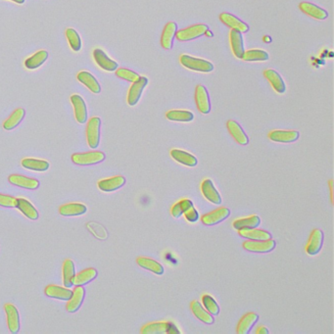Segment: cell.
Segmentation results:
<instances>
[{"mask_svg": "<svg viewBox=\"0 0 334 334\" xmlns=\"http://www.w3.org/2000/svg\"><path fill=\"white\" fill-rule=\"evenodd\" d=\"M179 62L183 67L199 73H211L214 71V65L212 62L187 54H182L179 57Z\"/></svg>", "mask_w": 334, "mask_h": 334, "instance_id": "cell-1", "label": "cell"}, {"mask_svg": "<svg viewBox=\"0 0 334 334\" xmlns=\"http://www.w3.org/2000/svg\"><path fill=\"white\" fill-rule=\"evenodd\" d=\"M105 160V154L101 151H89L75 153L72 155V162L79 166L96 165Z\"/></svg>", "mask_w": 334, "mask_h": 334, "instance_id": "cell-2", "label": "cell"}, {"mask_svg": "<svg viewBox=\"0 0 334 334\" xmlns=\"http://www.w3.org/2000/svg\"><path fill=\"white\" fill-rule=\"evenodd\" d=\"M142 334H180L177 327L171 322L152 323L141 329Z\"/></svg>", "mask_w": 334, "mask_h": 334, "instance_id": "cell-3", "label": "cell"}, {"mask_svg": "<svg viewBox=\"0 0 334 334\" xmlns=\"http://www.w3.org/2000/svg\"><path fill=\"white\" fill-rule=\"evenodd\" d=\"M101 120L98 117H92L88 120L86 126L87 144L91 149H96L100 142Z\"/></svg>", "mask_w": 334, "mask_h": 334, "instance_id": "cell-4", "label": "cell"}, {"mask_svg": "<svg viewBox=\"0 0 334 334\" xmlns=\"http://www.w3.org/2000/svg\"><path fill=\"white\" fill-rule=\"evenodd\" d=\"M276 246V242L273 239L267 240H246L243 242L242 247L249 252L253 253H269Z\"/></svg>", "mask_w": 334, "mask_h": 334, "instance_id": "cell-5", "label": "cell"}, {"mask_svg": "<svg viewBox=\"0 0 334 334\" xmlns=\"http://www.w3.org/2000/svg\"><path fill=\"white\" fill-rule=\"evenodd\" d=\"M209 31V27L204 24H197L190 26L188 28L182 29L180 31H177L175 34V37L178 41H190L193 39H196L202 35L206 34Z\"/></svg>", "mask_w": 334, "mask_h": 334, "instance_id": "cell-6", "label": "cell"}, {"mask_svg": "<svg viewBox=\"0 0 334 334\" xmlns=\"http://www.w3.org/2000/svg\"><path fill=\"white\" fill-rule=\"evenodd\" d=\"M4 311L6 314L7 327L9 332L13 334H18L21 328L20 315L18 309L13 304H5Z\"/></svg>", "mask_w": 334, "mask_h": 334, "instance_id": "cell-7", "label": "cell"}, {"mask_svg": "<svg viewBox=\"0 0 334 334\" xmlns=\"http://www.w3.org/2000/svg\"><path fill=\"white\" fill-rule=\"evenodd\" d=\"M231 216V211L227 207H221L217 210H214L201 218L202 223L205 226H216L225 220H227Z\"/></svg>", "mask_w": 334, "mask_h": 334, "instance_id": "cell-8", "label": "cell"}, {"mask_svg": "<svg viewBox=\"0 0 334 334\" xmlns=\"http://www.w3.org/2000/svg\"><path fill=\"white\" fill-rule=\"evenodd\" d=\"M149 80L146 77H140L136 82L133 83L128 93V104L135 106L140 100L144 88L147 86Z\"/></svg>", "mask_w": 334, "mask_h": 334, "instance_id": "cell-9", "label": "cell"}, {"mask_svg": "<svg viewBox=\"0 0 334 334\" xmlns=\"http://www.w3.org/2000/svg\"><path fill=\"white\" fill-rule=\"evenodd\" d=\"M324 239H325L324 233L321 230H319V229L314 230L310 235L308 244L306 246L307 254L310 255V256L318 255L323 248Z\"/></svg>", "mask_w": 334, "mask_h": 334, "instance_id": "cell-10", "label": "cell"}, {"mask_svg": "<svg viewBox=\"0 0 334 334\" xmlns=\"http://www.w3.org/2000/svg\"><path fill=\"white\" fill-rule=\"evenodd\" d=\"M70 100L74 107L77 122L80 124H85L87 122V108L84 98L79 94H74L71 96Z\"/></svg>", "mask_w": 334, "mask_h": 334, "instance_id": "cell-11", "label": "cell"}, {"mask_svg": "<svg viewBox=\"0 0 334 334\" xmlns=\"http://www.w3.org/2000/svg\"><path fill=\"white\" fill-rule=\"evenodd\" d=\"M195 102H196L197 109L202 114L207 115L211 112V100H210L209 92H208L207 88L202 84H199V85L196 86Z\"/></svg>", "mask_w": 334, "mask_h": 334, "instance_id": "cell-12", "label": "cell"}, {"mask_svg": "<svg viewBox=\"0 0 334 334\" xmlns=\"http://www.w3.org/2000/svg\"><path fill=\"white\" fill-rule=\"evenodd\" d=\"M299 8L303 13H305L306 15L316 19V20H320V21H324L326 19L329 18V13L327 10H325L324 8L311 3V2H301L299 4Z\"/></svg>", "mask_w": 334, "mask_h": 334, "instance_id": "cell-13", "label": "cell"}, {"mask_svg": "<svg viewBox=\"0 0 334 334\" xmlns=\"http://www.w3.org/2000/svg\"><path fill=\"white\" fill-rule=\"evenodd\" d=\"M8 180L11 184L29 190H35L39 186V181L33 177H28L22 174H11L8 177Z\"/></svg>", "mask_w": 334, "mask_h": 334, "instance_id": "cell-14", "label": "cell"}, {"mask_svg": "<svg viewBox=\"0 0 334 334\" xmlns=\"http://www.w3.org/2000/svg\"><path fill=\"white\" fill-rule=\"evenodd\" d=\"M201 191L203 196L212 204L216 205L222 204V196L210 178L203 180L201 184Z\"/></svg>", "mask_w": 334, "mask_h": 334, "instance_id": "cell-15", "label": "cell"}, {"mask_svg": "<svg viewBox=\"0 0 334 334\" xmlns=\"http://www.w3.org/2000/svg\"><path fill=\"white\" fill-rule=\"evenodd\" d=\"M84 296H85V290L84 286L76 285V287L73 290V295L68 300L67 305H66V310L68 313L73 314L79 311L84 301Z\"/></svg>", "mask_w": 334, "mask_h": 334, "instance_id": "cell-16", "label": "cell"}, {"mask_svg": "<svg viewBox=\"0 0 334 334\" xmlns=\"http://www.w3.org/2000/svg\"><path fill=\"white\" fill-rule=\"evenodd\" d=\"M92 56H93L95 63L104 71L114 72L118 69V66H119L118 63L112 60L100 48L94 49Z\"/></svg>", "mask_w": 334, "mask_h": 334, "instance_id": "cell-17", "label": "cell"}, {"mask_svg": "<svg viewBox=\"0 0 334 334\" xmlns=\"http://www.w3.org/2000/svg\"><path fill=\"white\" fill-rule=\"evenodd\" d=\"M125 183H126V178L123 175H116V176H112L109 178L101 179L98 181L97 186L101 191L113 192L123 187Z\"/></svg>", "mask_w": 334, "mask_h": 334, "instance_id": "cell-18", "label": "cell"}, {"mask_svg": "<svg viewBox=\"0 0 334 334\" xmlns=\"http://www.w3.org/2000/svg\"><path fill=\"white\" fill-rule=\"evenodd\" d=\"M220 20L222 21L223 24H225L226 26H228L232 30H236V31L240 32L241 34L247 33L249 31V26L233 14L222 13L220 15Z\"/></svg>", "mask_w": 334, "mask_h": 334, "instance_id": "cell-19", "label": "cell"}, {"mask_svg": "<svg viewBox=\"0 0 334 334\" xmlns=\"http://www.w3.org/2000/svg\"><path fill=\"white\" fill-rule=\"evenodd\" d=\"M300 134L297 131H272L268 134V138L271 141L278 143H292L299 139Z\"/></svg>", "mask_w": 334, "mask_h": 334, "instance_id": "cell-20", "label": "cell"}, {"mask_svg": "<svg viewBox=\"0 0 334 334\" xmlns=\"http://www.w3.org/2000/svg\"><path fill=\"white\" fill-rule=\"evenodd\" d=\"M264 76L267 79L272 88L279 94H282L286 91V85L282 77L272 69H267L264 72Z\"/></svg>", "mask_w": 334, "mask_h": 334, "instance_id": "cell-21", "label": "cell"}, {"mask_svg": "<svg viewBox=\"0 0 334 334\" xmlns=\"http://www.w3.org/2000/svg\"><path fill=\"white\" fill-rule=\"evenodd\" d=\"M170 156L175 162L186 167H196L198 164V160L194 155L180 149H172Z\"/></svg>", "mask_w": 334, "mask_h": 334, "instance_id": "cell-22", "label": "cell"}, {"mask_svg": "<svg viewBox=\"0 0 334 334\" xmlns=\"http://www.w3.org/2000/svg\"><path fill=\"white\" fill-rule=\"evenodd\" d=\"M44 293L47 297L57 299V300L68 301L73 295V290L67 287H62L59 285H48L44 289Z\"/></svg>", "mask_w": 334, "mask_h": 334, "instance_id": "cell-23", "label": "cell"}, {"mask_svg": "<svg viewBox=\"0 0 334 334\" xmlns=\"http://www.w3.org/2000/svg\"><path fill=\"white\" fill-rule=\"evenodd\" d=\"M177 32V25L174 22H168L166 24L162 36H161V45L164 49L170 50L173 46V39Z\"/></svg>", "mask_w": 334, "mask_h": 334, "instance_id": "cell-24", "label": "cell"}, {"mask_svg": "<svg viewBox=\"0 0 334 334\" xmlns=\"http://www.w3.org/2000/svg\"><path fill=\"white\" fill-rule=\"evenodd\" d=\"M77 79L80 83H82L84 85H85L92 93H100L101 86L98 81L95 79L93 75H91L89 72L83 71L80 72L77 75Z\"/></svg>", "mask_w": 334, "mask_h": 334, "instance_id": "cell-25", "label": "cell"}, {"mask_svg": "<svg viewBox=\"0 0 334 334\" xmlns=\"http://www.w3.org/2000/svg\"><path fill=\"white\" fill-rule=\"evenodd\" d=\"M227 128L231 135L234 138V140L240 145H247L249 143L248 135L245 134L242 127L234 120H230L227 123Z\"/></svg>", "mask_w": 334, "mask_h": 334, "instance_id": "cell-26", "label": "cell"}, {"mask_svg": "<svg viewBox=\"0 0 334 334\" xmlns=\"http://www.w3.org/2000/svg\"><path fill=\"white\" fill-rule=\"evenodd\" d=\"M87 207L82 203H68L59 208V214L64 217H77L84 215Z\"/></svg>", "mask_w": 334, "mask_h": 334, "instance_id": "cell-27", "label": "cell"}, {"mask_svg": "<svg viewBox=\"0 0 334 334\" xmlns=\"http://www.w3.org/2000/svg\"><path fill=\"white\" fill-rule=\"evenodd\" d=\"M231 47L234 52V56L238 59H242L243 54L245 52L244 48V40L242 34L236 30H232L230 34Z\"/></svg>", "mask_w": 334, "mask_h": 334, "instance_id": "cell-28", "label": "cell"}, {"mask_svg": "<svg viewBox=\"0 0 334 334\" xmlns=\"http://www.w3.org/2000/svg\"><path fill=\"white\" fill-rule=\"evenodd\" d=\"M259 316L255 313H249L246 314L244 317L241 318L240 322L237 326V334H248L251 330L254 328V326L258 323Z\"/></svg>", "mask_w": 334, "mask_h": 334, "instance_id": "cell-29", "label": "cell"}, {"mask_svg": "<svg viewBox=\"0 0 334 334\" xmlns=\"http://www.w3.org/2000/svg\"><path fill=\"white\" fill-rule=\"evenodd\" d=\"M16 208L29 220L36 221L39 217L37 210L34 208V205L25 198H17Z\"/></svg>", "mask_w": 334, "mask_h": 334, "instance_id": "cell-30", "label": "cell"}, {"mask_svg": "<svg viewBox=\"0 0 334 334\" xmlns=\"http://www.w3.org/2000/svg\"><path fill=\"white\" fill-rule=\"evenodd\" d=\"M26 116V111L23 108H17L3 123V129L6 131H12L17 128Z\"/></svg>", "mask_w": 334, "mask_h": 334, "instance_id": "cell-31", "label": "cell"}, {"mask_svg": "<svg viewBox=\"0 0 334 334\" xmlns=\"http://www.w3.org/2000/svg\"><path fill=\"white\" fill-rule=\"evenodd\" d=\"M190 308L191 311L193 313V315L200 321L202 323L206 324V325H213L215 320L213 318V316L208 313L206 311V309L203 307V305H201L199 301H193L190 304Z\"/></svg>", "mask_w": 334, "mask_h": 334, "instance_id": "cell-32", "label": "cell"}, {"mask_svg": "<svg viewBox=\"0 0 334 334\" xmlns=\"http://www.w3.org/2000/svg\"><path fill=\"white\" fill-rule=\"evenodd\" d=\"M97 275H98V272L95 268L93 267L85 268L75 275L74 285H81V286L86 285L87 283L94 280L97 277Z\"/></svg>", "mask_w": 334, "mask_h": 334, "instance_id": "cell-33", "label": "cell"}, {"mask_svg": "<svg viewBox=\"0 0 334 334\" xmlns=\"http://www.w3.org/2000/svg\"><path fill=\"white\" fill-rule=\"evenodd\" d=\"M260 225H261L260 217L257 215H252L247 218L235 220L233 224V227L236 231H240V230H245V229L259 228Z\"/></svg>", "mask_w": 334, "mask_h": 334, "instance_id": "cell-34", "label": "cell"}, {"mask_svg": "<svg viewBox=\"0 0 334 334\" xmlns=\"http://www.w3.org/2000/svg\"><path fill=\"white\" fill-rule=\"evenodd\" d=\"M136 263L139 267L147 269V270H150L157 275L164 274V271H165L164 267L159 262L153 259L146 258V257H139L136 259Z\"/></svg>", "mask_w": 334, "mask_h": 334, "instance_id": "cell-35", "label": "cell"}, {"mask_svg": "<svg viewBox=\"0 0 334 334\" xmlns=\"http://www.w3.org/2000/svg\"><path fill=\"white\" fill-rule=\"evenodd\" d=\"M166 118L171 122L190 123L194 120V114L187 110H170L167 112Z\"/></svg>", "mask_w": 334, "mask_h": 334, "instance_id": "cell-36", "label": "cell"}, {"mask_svg": "<svg viewBox=\"0 0 334 334\" xmlns=\"http://www.w3.org/2000/svg\"><path fill=\"white\" fill-rule=\"evenodd\" d=\"M238 234L241 237L250 239V240H267L271 238V234L267 231L255 229H245L238 231Z\"/></svg>", "mask_w": 334, "mask_h": 334, "instance_id": "cell-37", "label": "cell"}, {"mask_svg": "<svg viewBox=\"0 0 334 334\" xmlns=\"http://www.w3.org/2000/svg\"><path fill=\"white\" fill-rule=\"evenodd\" d=\"M47 58H48L47 51L45 50L37 51L25 61V67L29 70H35L43 65V63L47 60Z\"/></svg>", "mask_w": 334, "mask_h": 334, "instance_id": "cell-38", "label": "cell"}, {"mask_svg": "<svg viewBox=\"0 0 334 334\" xmlns=\"http://www.w3.org/2000/svg\"><path fill=\"white\" fill-rule=\"evenodd\" d=\"M22 167L31 169V170H35V171H45L47 170L50 164L47 161L40 160V159H34V158H25L21 162Z\"/></svg>", "mask_w": 334, "mask_h": 334, "instance_id": "cell-39", "label": "cell"}, {"mask_svg": "<svg viewBox=\"0 0 334 334\" xmlns=\"http://www.w3.org/2000/svg\"><path fill=\"white\" fill-rule=\"evenodd\" d=\"M76 275L75 263L67 259L63 264V283L67 288H71L74 285V278Z\"/></svg>", "mask_w": 334, "mask_h": 334, "instance_id": "cell-40", "label": "cell"}, {"mask_svg": "<svg viewBox=\"0 0 334 334\" xmlns=\"http://www.w3.org/2000/svg\"><path fill=\"white\" fill-rule=\"evenodd\" d=\"M242 59L247 62H265L269 59V55L262 49H251L244 52Z\"/></svg>", "mask_w": 334, "mask_h": 334, "instance_id": "cell-41", "label": "cell"}, {"mask_svg": "<svg viewBox=\"0 0 334 334\" xmlns=\"http://www.w3.org/2000/svg\"><path fill=\"white\" fill-rule=\"evenodd\" d=\"M66 37L70 47L73 51L79 52L82 49V38L78 32L72 28H69L66 30Z\"/></svg>", "mask_w": 334, "mask_h": 334, "instance_id": "cell-42", "label": "cell"}, {"mask_svg": "<svg viewBox=\"0 0 334 334\" xmlns=\"http://www.w3.org/2000/svg\"><path fill=\"white\" fill-rule=\"evenodd\" d=\"M202 305L206 309V311L212 316H218L220 314V306L211 295H203Z\"/></svg>", "mask_w": 334, "mask_h": 334, "instance_id": "cell-43", "label": "cell"}, {"mask_svg": "<svg viewBox=\"0 0 334 334\" xmlns=\"http://www.w3.org/2000/svg\"><path fill=\"white\" fill-rule=\"evenodd\" d=\"M116 76L124 81H127V82H130V83H134L136 82L140 76L135 73L134 71L130 70V69H127V68H119L116 70Z\"/></svg>", "mask_w": 334, "mask_h": 334, "instance_id": "cell-44", "label": "cell"}, {"mask_svg": "<svg viewBox=\"0 0 334 334\" xmlns=\"http://www.w3.org/2000/svg\"><path fill=\"white\" fill-rule=\"evenodd\" d=\"M16 201L17 198L10 196V195H5L0 193V207L3 208H16Z\"/></svg>", "mask_w": 334, "mask_h": 334, "instance_id": "cell-45", "label": "cell"}, {"mask_svg": "<svg viewBox=\"0 0 334 334\" xmlns=\"http://www.w3.org/2000/svg\"><path fill=\"white\" fill-rule=\"evenodd\" d=\"M183 214H184V216H185L186 221L189 222V223H192V224L197 223V222L199 221V219H200L199 213H198V211L194 208V206L191 207L190 209H188V210H187L186 212H184Z\"/></svg>", "mask_w": 334, "mask_h": 334, "instance_id": "cell-46", "label": "cell"}, {"mask_svg": "<svg viewBox=\"0 0 334 334\" xmlns=\"http://www.w3.org/2000/svg\"><path fill=\"white\" fill-rule=\"evenodd\" d=\"M170 214H171V216H172L173 218H175V219H177V218H179V217H181V216L183 215V212H182L181 207H180V205H179L178 202L175 203V204L172 206V208H171V210H170Z\"/></svg>", "mask_w": 334, "mask_h": 334, "instance_id": "cell-47", "label": "cell"}, {"mask_svg": "<svg viewBox=\"0 0 334 334\" xmlns=\"http://www.w3.org/2000/svg\"><path fill=\"white\" fill-rule=\"evenodd\" d=\"M256 334H269V332H268V330H267V328H265V327H260L258 330H257V332H256Z\"/></svg>", "mask_w": 334, "mask_h": 334, "instance_id": "cell-48", "label": "cell"}, {"mask_svg": "<svg viewBox=\"0 0 334 334\" xmlns=\"http://www.w3.org/2000/svg\"><path fill=\"white\" fill-rule=\"evenodd\" d=\"M10 1H13V2H15L17 4H23L25 2V0H10Z\"/></svg>", "mask_w": 334, "mask_h": 334, "instance_id": "cell-49", "label": "cell"}, {"mask_svg": "<svg viewBox=\"0 0 334 334\" xmlns=\"http://www.w3.org/2000/svg\"><path fill=\"white\" fill-rule=\"evenodd\" d=\"M264 40H265V41H266V42H267V43H268V42H270V41H271V39H270V38H269V37H268V36H265V37H264Z\"/></svg>", "mask_w": 334, "mask_h": 334, "instance_id": "cell-50", "label": "cell"}]
</instances>
